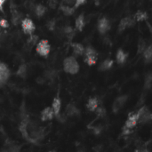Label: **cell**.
I'll list each match as a JSON object with an SVG mask.
<instances>
[{
	"mask_svg": "<svg viewBox=\"0 0 152 152\" xmlns=\"http://www.w3.org/2000/svg\"><path fill=\"white\" fill-rule=\"evenodd\" d=\"M36 45H37L36 51L39 55H41L43 57H46L49 54L51 46L47 40H40L39 42H38V44Z\"/></svg>",
	"mask_w": 152,
	"mask_h": 152,
	"instance_id": "3957f363",
	"label": "cell"
},
{
	"mask_svg": "<svg viewBox=\"0 0 152 152\" xmlns=\"http://www.w3.org/2000/svg\"><path fill=\"white\" fill-rule=\"evenodd\" d=\"M0 27L3 28H6L9 27V22L6 19H0Z\"/></svg>",
	"mask_w": 152,
	"mask_h": 152,
	"instance_id": "d6a6232c",
	"label": "cell"
},
{
	"mask_svg": "<svg viewBox=\"0 0 152 152\" xmlns=\"http://www.w3.org/2000/svg\"><path fill=\"white\" fill-rule=\"evenodd\" d=\"M135 114L137 116L138 123H141V124L148 123V122H149V121L151 120V118H152L151 113H150L149 109H148V107H146V106L141 107Z\"/></svg>",
	"mask_w": 152,
	"mask_h": 152,
	"instance_id": "7a4b0ae2",
	"label": "cell"
},
{
	"mask_svg": "<svg viewBox=\"0 0 152 152\" xmlns=\"http://www.w3.org/2000/svg\"><path fill=\"white\" fill-rule=\"evenodd\" d=\"M47 3H48V6H49L50 8L55 9L57 7L58 4H59V1H58V0H48Z\"/></svg>",
	"mask_w": 152,
	"mask_h": 152,
	"instance_id": "1f68e13d",
	"label": "cell"
},
{
	"mask_svg": "<svg viewBox=\"0 0 152 152\" xmlns=\"http://www.w3.org/2000/svg\"><path fill=\"white\" fill-rule=\"evenodd\" d=\"M134 23H135V21L131 16H127V17L123 18L122 20L120 21V22L118 24V31L120 33L123 32L124 30H126V28H128L130 27H133L134 25Z\"/></svg>",
	"mask_w": 152,
	"mask_h": 152,
	"instance_id": "5b68a950",
	"label": "cell"
},
{
	"mask_svg": "<svg viewBox=\"0 0 152 152\" xmlns=\"http://www.w3.org/2000/svg\"><path fill=\"white\" fill-rule=\"evenodd\" d=\"M38 36H36V35H32V34H30V36H29V38H28V40H27V43H28V45H29V46H33V45H36L37 44H38Z\"/></svg>",
	"mask_w": 152,
	"mask_h": 152,
	"instance_id": "484cf974",
	"label": "cell"
},
{
	"mask_svg": "<svg viewBox=\"0 0 152 152\" xmlns=\"http://www.w3.org/2000/svg\"><path fill=\"white\" fill-rule=\"evenodd\" d=\"M63 69L64 71L71 74V75H75L79 71V64L77 63V60H76V58L74 56H70L67 57L64 62H63Z\"/></svg>",
	"mask_w": 152,
	"mask_h": 152,
	"instance_id": "6da1fadb",
	"label": "cell"
},
{
	"mask_svg": "<svg viewBox=\"0 0 152 152\" xmlns=\"http://www.w3.org/2000/svg\"><path fill=\"white\" fill-rule=\"evenodd\" d=\"M113 64H114V62H113L112 60H110V59H106V60H104V62L100 65L99 70H101V71L109 70H110V69L112 68Z\"/></svg>",
	"mask_w": 152,
	"mask_h": 152,
	"instance_id": "ffe728a7",
	"label": "cell"
},
{
	"mask_svg": "<svg viewBox=\"0 0 152 152\" xmlns=\"http://www.w3.org/2000/svg\"><path fill=\"white\" fill-rule=\"evenodd\" d=\"M146 47H147L146 46V42L144 40L141 39L140 42L138 43V53H142Z\"/></svg>",
	"mask_w": 152,
	"mask_h": 152,
	"instance_id": "f1b7e54d",
	"label": "cell"
},
{
	"mask_svg": "<svg viewBox=\"0 0 152 152\" xmlns=\"http://www.w3.org/2000/svg\"><path fill=\"white\" fill-rule=\"evenodd\" d=\"M98 30H99V32L101 34H105L107 31H109V30L110 29V23H109V21L103 17L99 21H98Z\"/></svg>",
	"mask_w": 152,
	"mask_h": 152,
	"instance_id": "ba28073f",
	"label": "cell"
},
{
	"mask_svg": "<svg viewBox=\"0 0 152 152\" xmlns=\"http://www.w3.org/2000/svg\"><path fill=\"white\" fill-rule=\"evenodd\" d=\"M99 106V101L96 97H93V98H90L87 102V109L90 110V111H94L97 107Z\"/></svg>",
	"mask_w": 152,
	"mask_h": 152,
	"instance_id": "e0dca14e",
	"label": "cell"
},
{
	"mask_svg": "<svg viewBox=\"0 0 152 152\" xmlns=\"http://www.w3.org/2000/svg\"><path fill=\"white\" fill-rule=\"evenodd\" d=\"M96 112V115L99 116V117H104L106 116V109L104 107H97V109L94 110Z\"/></svg>",
	"mask_w": 152,
	"mask_h": 152,
	"instance_id": "83f0119b",
	"label": "cell"
},
{
	"mask_svg": "<svg viewBox=\"0 0 152 152\" xmlns=\"http://www.w3.org/2000/svg\"><path fill=\"white\" fill-rule=\"evenodd\" d=\"M55 25H56V22H55V20H51L47 22L46 24V27L49 30H51V31H53V30H54L55 28Z\"/></svg>",
	"mask_w": 152,
	"mask_h": 152,
	"instance_id": "4dcf8cb0",
	"label": "cell"
},
{
	"mask_svg": "<svg viewBox=\"0 0 152 152\" xmlns=\"http://www.w3.org/2000/svg\"><path fill=\"white\" fill-rule=\"evenodd\" d=\"M16 74H17L19 77H22V78L26 77V76H27V67H26V65H24V64L21 65V66L19 67V69H18Z\"/></svg>",
	"mask_w": 152,
	"mask_h": 152,
	"instance_id": "4316f807",
	"label": "cell"
},
{
	"mask_svg": "<svg viewBox=\"0 0 152 152\" xmlns=\"http://www.w3.org/2000/svg\"><path fill=\"white\" fill-rule=\"evenodd\" d=\"M72 49H73V52L75 53V55L77 56H81L84 54V52H85V47L83 46V45L79 44V43H71L70 44Z\"/></svg>",
	"mask_w": 152,
	"mask_h": 152,
	"instance_id": "9a60e30c",
	"label": "cell"
},
{
	"mask_svg": "<svg viewBox=\"0 0 152 152\" xmlns=\"http://www.w3.org/2000/svg\"><path fill=\"white\" fill-rule=\"evenodd\" d=\"M97 59H98V54H89V55H85V63L89 65V66H93L95 65L97 63Z\"/></svg>",
	"mask_w": 152,
	"mask_h": 152,
	"instance_id": "2e32d148",
	"label": "cell"
},
{
	"mask_svg": "<svg viewBox=\"0 0 152 152\" xmlns=\"http://www.w3.org/2000/svg\"><path fill=\"white\" fill-rule=\"evenodd\" d=\"M10 77V70L8 67L2 62H0V85H5Z\"/></svg>",
	"mask_w": 152,
	"mask_h": 152,
	"instance_id": "8992f818",
	"label": "cell"
},
{
	"mask_svg": "<svg viewBox=\"0 0 152 152\" xmlns=\"http://www.w3.org/2000/svg\"><path fill=\"white\" fill-rule=\"evenodd\" d=\"M94 1H95V3H96V5L98 6V5H99V2H100V1H99V0H94Z\"/></svg>",
	"mask_w": 152,
	"mask_h": 152,
	"instance_id": "8d00e7d4",
	"label": "cell"
},
{
	"mask_svg": "<svg viewBox=\"0 0 152 152\" xmlns=\"http://www.w3.org/2000/svg\"><path fill=\"white\" fill-rule=\"evenodd\" d=\"M54 116L53 110L52 107H46L41 111V120L42 121H47L53 119Z\"/></svg>",
	"mask_w": 152,
	"mask_h": 152,
	"instance_id": "8fae6325",
	"label": "cell"
},
{
	"mask_svg": "<svg viewBox=\"0 0 152 152\" xmlns=\"http://www.w3.org/2000/svg\"><path fill=\"white\" fill-rule=\"evenodd\" d=\"M142 53H143V57L145 59V63H151V60H152V46L148 45V47H146Z\"/></svg>",
	"mask_w": 152,
	"mask_h": 152,
	"instance_id": "7402d4cb",
	"label": "cell"
},
{
	"mask_svg": "<svg viewBox=\"0 0 152 152\" xmlns=\"http://www.w3.org/2000/svg\"><path fill=\"white\" fill-rule=\"evenodd\" d=\"M21 28H22L23 32L25 34H28V35L32 34L36 29V26H35L34 22L28 18H26L21 21Z\"/></svg>",
	"mask_w": 152,
	"mask_h": 152,
	"instance_id": "277c9868",
	"label": "cell"
},
{
	"mask_svg": "<svg viewBox=\"0 0 152 152\" xmlns=\"http://www.w3.org/2000/svg\"><path fill=\"white\" fill-rule=\"evenodd\" d=\"M60 9L66 16H71L75 13V10H76V8L74 6H66V5H63V4H60Z\"/></svg>",
	"mask_w": 152,
	"mask_h": 152,
	"instance_id": "ac0fdd59",
	"label": "cell"
},
{
	"mask_svg": "<svg viewBox=\"0 0 152 152\" xmlns=\"http://www.w3.org/2000/svg\"><path fill=\"white\" fill-rule=\"evenodd\" d=\"M52 109L53 110L54 113V116H59L60 113V109H62V101H60L59 96H56L53 101V105H52Z\"/></svg>",
	"mask_w": 152,
	"mask_h": 152,
	"instance_id": "7c38bea8",
	"label": "cell"
},
{
	"mask_svg": "<svg viewBox=\"0 0 152 152\" xmlns=\"http://www.w3.org/2000/svg\"><path fill=\"white\" fill-rule=\"evenodd\" d=\"M135 21H143L148 19V14L147 13L143 11H138L133 17Z\"/></svg>",
	"mask_w": 152,
	"mask_h": 152,
	"instance_id": "cb8c5ba5",
	"label": "cell"
},
{
	"mask_svg": "<svg viewBox=\"0 0 152 152\" xmlns=\"http://www.w3.org/2000/svg\"><path fill=\"white\" fill-rule=\"evenodd\" d=\"M128 100V96L127 95H121L118 96L113 102L112 105V109L114 113H117L121 109L124 107V105L126 104V102Z\"/></svg>",
	"mask_w": 152,
	"mask_h": 152,
	"instance_id": "52a82bcc",
	"label": "cell"
},
{
	"mask_svg": "<svg viewBox=\"0 0 152 152\" xmlns=\"http://www.w3.org/2000/svg\"><path fill=\"white\" fill-rule=\"evenodd\" d=\"M138 124V119H137V116L135 113H131L128 115V117L126 121V124L125 126L126 128L128 129H133L136 125Z\"/></svg>",
	"mask_w": 152,
	"mask_h": 152,
	"instance_id": "9c48e42d",
	"label": "cell"
},
{
	"mask_svg": "<svg viewBox=\"0 0 152 152\" xmlns=\"http://www.w3.org/2000/svg\"><path fill=\"white\" fill-rule=\"evenodd\" d=\"M127 57H128V53L124 52L122 49H119L116 53V55L117 63L118 64H124L126 62Z\"/></svg>",
	"mask_w": 152,
	"mask_h": 152,
	"instance_id": "5bb4252c",
	"label": "cell"
},
{
	"mask_svg": "<svg viewBox=\"0 0 152 152\" xmlns=\"http://www.w3.org/2000/svg\"><path fill=\"white\" fill-rule=\"evenodd\" d=\"M63 32H64L65 36L67 37V38L69 39V41H71L72 38H73L74 36H75V30H74V28H73L72 27H70V26L65 27L64 29H63Z\"/></svg>",
	"mask_w": 152,
	"mask_h": 152,
	"instance_id": "603a6c76",
	"label": "cell"
},
{
	"mask_svg": "<svg viewBox=\"0 0 152 152\" xmlns=\"http://www.w3.org/2000/svg\"><path fill=\"white\" fill-rule=\"evenodd\" d=\"M10 8H11V12H12V22L13 25H17L21 20V13L18 12L17 7L15 6V5L13 4V2H11L10 5Z\"/></svg>",
	"mask_w": 152,
	"mask_h": 152,
	"instance_id": "30bf717a",
	"label": "cell"
},
{
	"mask_svg": "<svg viewBox=\"0 0 152 152\" xmlns=\"http://www.w3.org/2000/svg\"><path fill=\"white\" fill-rule=\"evenodd\" d=\"M65 114L68 116H78L79 115V110L76 107L75 104H73L72 102L69 103L66 107V110H65Z\"/></svg>",
	"mask_w": 152,
	"mask_h": 152,
	"instance_id": "4fadbf2b",
	"label": "cell"
},
{
	"mask_svg": "<svg viewBox=\"0 0 152 152\" xmlns=\"http://www.w3.org/2000/svg\"><path fill=\"white\" fill-rule=\"evenodd\" d=\"M151 81H152V77H151V74L149 73L146 77H145V84H144V86L147 88V89H149L151 87Z\"/></svg>",
	"mask_w": 152,
	"mask_h": 152,
	"instance_id": "f546056e",
	"label": "cell"
},
{
	"mask_svg": "<svg viewBox=\"0 0 152 152\" xmlns=\"http://www.w3.org/2000/svg\"><path fill=\"white\" fill-rule=\"evenodd\" d=\"M63 5H66V6H72V5L74 6L75 4V0H63L62 1Z\"/></svg>",
	"mask_w": 152,
	"mask_h": 152,
	"instance_id": "e575fe53",
	"label": "cell"
},
{
	"mask_svg": "<svg viewBox=\"0 0 152 152\" xmlns=\"http://www.w3.org/2000/svg\"><path fill=\"white\" fill-rule=\"evenodd\" d=\"M6 1V0H0V11H1L2 13H4L3 6H4V4H5Z\"/></svg>",
	"mask_w": 152,
	"mask_h": 152,
	"instance_id": "d590c367",
	"label": "cell"
},
{
	"mask_svg": "<svg viewBox=\"0 0 152 152\" xmlns=\"http://www.w3.org/2000/svg\"><path fill=\"white\" fill-rule=\"evenodd\" d=\"M35 13H36L37 16L42 17V16H44V14L46 13V7L44 6L43 5H38V6L35 7Z\"/></svg>",
	"mask_w": 152,
	"mask_h": 152,
	"instance_id": "d4e9b609",
	"label": "cell"
},
{
	"mask_svg": "<svg viewBox=\"0 0 152 152\" xmlns=\"http://www.w3.org/2000/svg\"><path fill=\"white\" fill-rule=\"evenodd\" d=\"M85 2H86V0H75V4H74L73 6L77 9V8H78L79 6H83Z\"/></svg>",
	"mask_w": 152,
	"mask_h": 152,
	"instance_id": "836d02e7",
	"label": "cell"
},
{
	"mask_svg": "<svg viewBox=\"0 0 152 152\" xmlns=\"http://www.w3.org/2000/svg\"><path fill=\"white\" fill-rule=\"evenodd\" d=\"M85 16H84V14H80V15L76 19V23H75L76 28L78 30V31H82L83 28H85Z\"/></svg>",
	"mask_w": 152,
	"mask_h": 152,
	"instance_id": "44dd1931",
	"label": "cell"
},
{
	"mask_svg": "<svg viewBox=\"0 0 152 152\" xmlns=\"http://www.w3.org/2000/svg\"><path fill=\"white\" fill-rule=\"evenodd\" d=\"M5 146H6V148L4 150H6V151H20L21 149V146L17 145V143L12 141H7L5 143Z\"/></svg>",
	"mask_w": 152,
	"mask_h": 152,
	"instance_id": "d6986e66",
	"label": "cell"
},
{
	"mask_svg": "<svg viewBox=\"0 0 152 152\" xmlns=\"http://www.w3.org/2000/svg\"><path fill=\"white\" fill-rule=\"evenodd\" d=\"M0 33H1V27H0Z\"/></svg>",
	"mask_w": 152,
	"mask_h": 152,
	"instance_id": "74e56055",
	"label": "cell"
}]
</instances>
